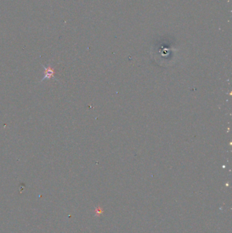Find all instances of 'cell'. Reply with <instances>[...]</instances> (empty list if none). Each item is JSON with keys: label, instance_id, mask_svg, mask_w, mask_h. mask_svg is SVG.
I'll list each match as a JSON object with an SVG mask.
<instances>
[{"label": "cell", "instance_id": "6da1fadb", "mask_svg": "<svg viewBox=\"0 0 232 233\" xmlns=\"http://www.w3.org/2000/svg\"><path fill=\"white\" fill-rule=\"evenodd\" d=\"M42 66L44 67V76L42 78V80H41V82H42V81H44V80L50 79L51 78H53V79L57 80L55 78V76H54L55 72H54V68L51 67V65H49L48 67L44 66V65H42Z\"/></svg>", "mask_w": 232, "mask_h": 233}]
</instances>
